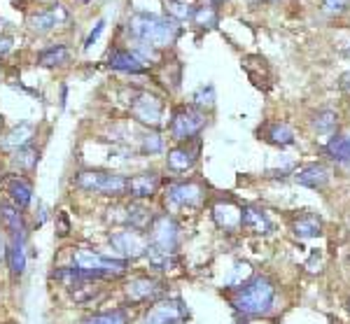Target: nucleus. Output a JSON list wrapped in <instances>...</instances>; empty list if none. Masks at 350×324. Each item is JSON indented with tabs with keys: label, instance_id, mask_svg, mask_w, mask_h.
Listing matches in <instances>:
<instances>
[{
	"label": "nucleus",
	"instance_id": "46",
	"mask_svg": "<svg viewBox=\"0 0 350 324\" xmlns=\"http://www.w3.org/2000/svg\"><path fill=\"white\" fill-rule=\"evenodd\" d=\"M348 310H350V299H348Z\"/></svg>",
	"mask_w": 350,
	"mask_h": 324
},
{
	"label": "nucleus",
	"instance_id": "33",
	"mask_svg": "<svg viewBox=\"0 0 350 324\" xmlns=\"http://www.w3.org/2000/svg\"><path fill=\"white\" fill-rule=\"evenodd\" d=\"M250 278H252V266L247 264V261H236L234 269H231V275L227 278V285L241 287V285H245Z\"/></svg>",
	"mask_w": 350,
	"mask_h": 324
},
{
	"label": "nucleus",
	"instance_id": "16",
	"mask_svg": "<svg viewBox=\"0 0 350 324\" xmlns=\"http://www.w3.org/2000/svg\"><path fill=\"white\" fill-rule=\"evenodd\" d=\"M241 229L250 231L257 236H267L273 231V221L267 215V210L255 208V206H243V217H241Z\"/></svg>",
	"mask_w": 350,
	"mask_h": 324
},
{
	"label": "nucleus",
	"instance_id": "24",
	"mask_svg": "<svg viewBox=\"0 0 350 324\" xmlns=\"http://www.w3.org/2000/svg\"><path fill=\"white\" fill-rule=\"evenodd\" d=\"M264 138L269 140L271 145H278V147H292L295 145V131L287 126L285 122H273L264 129Z\"/></svg>",
	"mask_w": 350,
	"mask_h": 324
},
{
	"label": "nucleus",
	"instance_id": "1",
	"mask_svg": "<svg viewBox=\"0 0 350 324\" xmlns=\"http://www.w3.org/2000/svg\"><path fill=\"white\" fill-rule=\"evenodd\" d=\"M129 31L135 38V42L148 44L152 49H161V47H171L175 38H178L180 28L171 16L135 12L129 19Z\"/></svg>",
	"mask_w": 350,
	"mask_h": 324
},
{
	"label": "nucleus",
	"instance_id": "19",
	"mask_svg": "<svg viewBox=\"0 0 350 324\" xmlns=\"http://www.w3.org/2000/svg\"><path fill=\"white\" fill-rule=\"evenodd\" d=\"M108 66L115 68V70H122V72H145V61L140 59L138 54L131 52V49H112L110 56H108Z\"/></svg>",
	"mask_w": 350,
	"mask_h": 324
},
{
	"label": "nucleus",
	"instance_id": "32",
	"mask_svg": "<svg viewBox=\"0 0 350 324\" xmlns=\"http://www.w3.org/2000/svg\"><path fill=\"white\" fill-rule=\"evenodd\" d=\"M194 107L201 112L215 107V87H213V84H203V87L194 91Z\"/></svg>",
	"mask_w": 350,
	"mask_h": 324
},
{
	"label": "nucleus",
	"instance_id": "29",
	"mask_svg": "<svg viewBox=\"0 0 350 324\" xmlns=\"http://www.w3.org/2000/svg\"><path fill=\"white\" fill-rule=\"evenodd\" d=\"M70 59V52H68L66 44H56V47H49L38 56V64L44 68H52V66H64Z\"/></svg>",
	"mask_w": 350,
	"mask_h": 324
},
{
	"label": "nucleus",
	"instance_id": "18",
	"mask_svg": "<svg viewBox=\"0 0 350 324\" xmlns=\"http://www.w3.org/2000/svg\"><path fill=\"white\" fill-rule=\"evenodd\" d=\"M33 138H36V124L21 122V124H16L14 129H10L8 133L3 135L0 147H5V150H21V147L31 145Z\"/></svg>",
	"mask_w": 350,
	"mask_h": 324
},
{
	"label": "nucleus",
	"instance_id": "4",
	"mask_svg": "<svg viewBox=\"0 0 350 324\" xmlns=\"http://www.w3.org/2000/svg\"><path fill=\"white\" fill-rule=\"evenodd\" d=\"M72 182H75L77 189L96 191V194L112 198L126 196L129 189V178H124L120 173H108V170H80Z\"/></svg>",
	"mask_w": 350,
	"mask_h": 324
},
{
	"label": "nucleus",
	"instance_id": "15",
	"mask_svg": "<svg viewBox=\"0 0 350 324\" xmlns=\"http://www.w3.org/2000/svg\"><path fill=\"white\" fill-rule=\"evenodd\" d=\"M0 226L8 231L10 241L26 243V224L24 215L19 213V208L12 203H0Z\"/></svg>",
	"mask_w": 350,
	"mask_h": 324
},
{
	"label": "nucleus",
	"instance_id": "35",
	"mask_svg": "<svg viewBox=\"0 0 350 324\" xmlns=\"http://www.w3.org/2000/svg\"><path fill=\"white\" fill-rule=\"evenodd\" d=\"M217 12L215 8H196L194 16H191V21H194L199 28H215L217 26Z\"/></svg>",
	"mask_w": 350,
	"mask_h": 324
},
{
	"label": "nucleus",
	"instance_id": "37",
	"mask_svg": "<svg viewBox=\"0 0 350 324\" xmlns=\"http://www.w3.org/2000/svg\"><path fill=\"white\" fill-rule=\"evenodd\" d=\"M350 0H323V10L327 14H341L348 10Z\"/></svg>",
	"mask_w": 350,
	"mask_h": 324
},
{
	"label": "nucleus",
	"instance_id": "44",
	"mask_svg": "<svg viewBox=\"0 0 350 324\" xmlns=\"http://www.w3.org/2000/svg\"><path fill=\"white\" fill-rule=\"evenodd\" d=\"M236 324H247V320H243V317H236Z\"/></svg>",
	"mask_w": 350,
	"mask_h": 324
},
{
	"label": "nucleus",
	"instance_id": "28",
	"mask_svg": "<svg viewBox=\"0 0 350 324\" xmlns=\"http://www.w3.org/2000/svg\"><path fill=\"white\" fill-rule=\"evenodd\" d=\"M129 322H131L129 312L124 308H115V310H105V312H94V315H89L82 324H129Z\"/></svg>",
	"mask_w": 350,
	"mask_h": 324
},
{
	"label": "nucleus",
	"instance_id": "14",
	"mask_svg": "<svg viewBox=\"0 0 350 324\" xmlns=\"http://www.w3.org/2000/svg\"><path fill=\"white\" fill-rule=\"evenodd\" d=\"M161 187V175L157 170H148V173H138L133 178H129V189L126 196L135 198V201H145V198H152L159 191Z\"/></svg>",
	"mask_w": 350,
	"mask_h": 324
},
{
	"label": "nucleus",
	"instance_id": "10",
	"mask_svg": "<svg viewBox=\"0 0 350 324\" xmlns=\"http://www.w3.org/2000/svg\"><path fill=\"white\" fill-rule=\"evenodd\" d=\"M203 196V187L194 180H185V182H171L166 185V203L173 208H196L201 206Z\"/></svg>",
	"mask_w": 350,
	"mask_h": 324
},
{
	"label": "nucleus",
	"instance_id": "6",
	"mask_svg": "<svg viewBox=\"0 0 350 324\" xmlns=\"http://www.w3.org/2000/svg\"><path fill=\"white\" fill-rule=\"evenodd\" d=\"M148 249L161 254H178V243H180V226L171 215H154L148 231Z\"/></svg>",
	"mask_w": 350,
	"mask_h": 324
},
{
	"label": "nucleus",
	"instance_id": "20",
	"mask_svg": "<svg viewBox=\"0 0 350 324\" xmlns=\"http://www.w3.org/2000/svg\"><path fill=\"white\" fill-rule=\"evenodd\" d=\"M152 219H154V213L145 206L143 201H133L124 208V215H122V221L131 229H138V231H145L150 229Z\"/></svg>",
	"mask_w": 350,
	"mask_h": 324
},
{
	"label": "nucleus",
	"instance_id": "11",
	"mask_svg": "<svg viewBox=\"0 0 350 324\" xmlns=\"http://www.w3.org/2000/svg\"><path fill=\"white\" fill-rule=\"evenodd\" d=\"M131 115L135 122L157 129V126H161L163 103L154 94H150V91H140V94L131 100Z\"/></svg>",
	"mask_w": 350,
	"mask_h": 324
},
{
	"label": "nucleus",
	"instance_id": "7",
	"mask_svg": "<svg viewBox=\"0 0 350 324\" xmlns=\"http://www.w3.org/2000/svg\"><path fill=\"white\" fill-rule=\"evenodd\" d=\"M206 129V112L196 110V107H178L171 119V135L178 143H189L201 135Z\"/></svg>",
	"mask_w": 350,
	"mask_h": 324
},
{
	"label": "nucleus",
	"instance_id": "22",
	"mask_svg": "<svg viewBox=\"0 0 350 324\" xmlns=\"http://www.w3.org/2000/svg\"><path fill=\"white\" fill-rule=\"evenodd\" d=\"M8 194L12 198V206L24 210L31 206V201H33V187L26 178L14 175V178H10V182H8Z\"/></svg>",
	"mask_w": 350,
	"mask_h": 324
},
{
	"label": "nucleus",
	"instance_id": "31",
	"mask_svg": "<svg viewBox=\"0 0 350 324\" xmlns=\"http://www.w3.org/2000/svg\"><path fill=\"white\" fill-rule=\"evenodd\" d=\"M38 159H40V152H38L33 145H28V147H21V150L14 152L12 161L19 170H33L38 166Z\"/></svg>",
	"mask_w": 350,
	"mask_h": 324
},
{
	"label": "nucleus",
	"instance_id": "42",
	"mask_svg": "<svg viewBox=\"0 0 350 324\" xmlns=\"http://www.w3.org/2000/svg\"><path fill=\"white\" fill-rule=\"evenodd\" d=\"M5 254H8V243H5V238L0 236V259H3Z\"/></svg>",
	"mask_w": 350,
	"mask_h": 324
},
{
	"label": "nucleus",
	"instance_id": "26",
	"mask_svg": "<svg viewBox=\"0 0 350 324\" xmlns=\"http://www.w3.org/2000/svg\"><path fill=\"white\" fill-rule=\"evenodd\" d=\"M5 259H8V266H10V271H12V275H24V273H26V249H24V243L10 241Z\"/></svg>",
	"mask_w": 350,
	"mask_h": 324
},
{
	"label": "nucleus",
	"instance_id": "43",
	"mask_svg": "<svg viewBox=\"0 0 350 324\" xmlns=\"http://www.w3.org/2000/svg\"><path fill=\"white\" fill-rule=\"evenodd\" d=\"M3 126H5V117H3V112H0V138H3Z\"/></svg>",
	"mask_w": 350,
	"mask_h": 324
},
{
	"label": "nucleus",
	"instance_id": "39",
	"mask_svg": "<svg viewBox=\"0 0 350 324\" xmlns=\"http://www.w3.org/2000/svg\"><path fill=\"white\" fill-rule=\"evenodd\" d=\"M103 31H105V21H98V24H96V28H94V31L89 33L87 42H84V49H89V47H92V44L96 42V40L100 38V33H103Z\"/></svg>",
	"mask_w": 350,
	"mask_h": 324
},
{
	"label": "nucleus",
	"instance_id": "48",
	"mask_svg": "<svg viewBox=\"0 0 350 324\" xmlns=\"http://www.w3.org/2000/svg\"><path fill=\"white\" fill-rule=\"evenodd\" d=\"M348 261H350V257H348Z\"/></svg>",
	"mask_w": 350,
	"mask_h": 324
},
{
	"label": "nucleus",
	"instance_id": "23",
	"mask_svg": "<svg viewBox=\"0 0 350 324\" xmlns=\"http://www.w3.org/2000/svg\"><path fill=\"white\" fill-rule=\"evenodd\" d=\"M292 234L301 241H308V238H315L323 234V219L315 213H304L301 217H297L292 221Z\"/></svg>",
	"mask_w": 350,
	"mask_h": 324
},
{
	"label": "nucleus",
	"instance_id": "34",
	"mask_svg": "<svg viewBox=\"0 0 350 324\" xmlns=\"http://www.w3.org/2000/svg\"><path fill=\"white\" fill-rule=\"evenodd\" d=\"M72 299L77 303H92V301L103 299V292H100V287H94V282H84V285L72 289Z\"/></svg>",
	"mask_w": 350,
	"mask_h": 324
},
{
	"label": "nucleus",
	"instance_id": "45",
	"mask_svg": "<svg viewBox=\"0 0 350 324\" xmlns=\"http://www.w3.org/2000/svg\"><path fill=\"white\" fill-rule=\"evenodd\" d=\"M213 3H215V5H219V3H227V0H213Z\"/></svg>",
	"mask_w": 350,
	"mask_h": 324
},
{
	"label": "nucleus",
	"instance_id": "5",
	"mask_svg": "<svg viewBox=\"0 0 350 324\" xmlns=\"http://www.w3.org/2000/svg\"><path fill=\"white\" fill-rule=\"evenodd\" d=\"M108 243H110L112 252H115V257H120L124 261L145 257V252H148V247H150L148 234L138 229H131V226L110 231Z\"/></svg>",
	"mask_w": 350,
	"mask_h": 324
},
{
	"label": "nucleus",
	"instance_id": "30",
	"mask_svg": "<svg viewBox=\"0 0 350 324\" xmlns=\"http://www.w3.org/2000/svg\"><path fill=\"white\" fill-rule=\"evenodd\" d=\"M166 8H168V16L173 21H187L196 12V5L189 3V0H166Z\"/></svg>",
	"mask_w": 350,
	"mask_h": 324
},
{
	"label": "nucleus",
	"instance_id": "3",
	"mask_svg": "<svg viewBox=\"0 0 350 324\" xmlns=\"http://www.w3.org/2000/svg\"><path fill=\"white\" fill-rule=\"evenodd\" d=\"M72 266L84 273H92L98 280H115V278H122L126 273L129 261L120 257H108V254H100L89 247H77L72 249Z\"/></svg>",
	"mask_w": 350,
	"mask_h": 324
},
{
	"label": "nucleus",
	"instance_id": "12",
	"mask_svg": "<svg viewBox=\"0 0 350 324\" xmlns=\"http://www.w3.org/2000/svg\"><path fill=\"white\" fill-rule=\"evenodd\" d=\"M199 140H194V143H185V145H178L173 147V150H168V157H166V163L168 168L173 170V173H187L196 166V161H199Z\"/></svg>",
	"mask_w": 350,
	"mask_h": 324
},
{
	"label": "nucleus",
	"instance_id": "41",
	"mask_svg": "<svg viewBox=\"0 0 350 324\" xmlns=\"http://www.w3.org/2000/svg\"><path fill=\"white\" fill-rule=\"evenodd\" d=\"M338 87H341V91H348L350 94V72H343L341 79H338Z\"/></svg>",
	"mask_w": 350,
	"mask_h": 324
},
{
	"label": "nucleus",
	"instance_id": "25",
	"mask_svg": "<svg viewBox=\"0 0 350 324\" xmlns=\"http://www.w3.org/2000/svg\"><path fill=\"white\" fill-rule=\"evenodd\" d=\"M325 154L336 163H350V135H334L325 145Z\"/></svg>",
	"mask_w": 350,
	"mask_h": 324
},
{
	"label": "nucleus",
	"instance_id": "8",
	"mask_svg": "<svg viewBox=\"0 0 350 324\" xmlns=\"http://www.w3.org/2000/svg\"><path fill=\"white\" fill-rule=\"evenodd\" d=\"M124 292H126V299L131 303H148V301L157 303V301L166 299L168 287L166 282L154 275H135L126 282Z\"/></svg>",
	"mask_w": 350,
	"mask_h": 324
},
{
	"label": "nucleus",
	"instance_id": "36",
	"mask_svg": "<svg viewBox=\"0 0 350 324\" xmlns=\"http://www.w3.org/2000/svg\"><path fill=\"white\" fill-rule=\"evenodd\" d=\"M140 152L143 154H161L163 152V138L159 133H145L143 138H140Z\"/></svg>",
	"mask_w": 350,
	"mask_h": 324
},
{
	"label": "nucleus",
	"instance_id": "40",
	"mask_svg": "<svg viewBox=\"0 0 350 324\" xmlns=\"http://www.w3.org/2000/svg\"><path fill=\"white\" fill-rule=\"evenodd\" d=\"M10 49H12V38L3 36V38H0V56H5Z\"/></svg>",
	"mask_w": 350,
	"mask_h": 324
},
{
	"label": "nucleus",
	"instance_id": "21",
	"mask_svg": "<svg viewBox=\"0 0 350 324\" xmlns=\"http://www.w3.org/2000/svg\"><path fill=\"white\" fill-rule=\"evenodd\" d=\"M68 19V12L61 5H54L52 10H44V12H40V14H33L31 16V28L36 33H49V31H54L56 26L59 24H64V21Z\"/></svg>",
	"mask_w": 350,
	"mask_h": 324
},
{
	"label": "nucleus",
	"instance_id": "2",
	"mask_svg": "<svg viewBox=\"0 0 350 324\" xmlns=\"http://www.w3.org/2000/svg\"><path fill=\"white\" fill-rule=\"evenodd\" d=\"M275 301V285L267 275H255L245 285L236 287V294L231 297V306L241 312L243 317H259L267 315L273 308Z\"/></svg>",
	"mask_w": 350,
	"mask_h": 324
},
{
	"label": "nucleus",
	"instance_id": "47",
	"mask_svg": "<svg viewBox=\"0 0 350 324\" xmlns=\"http://www.w3.org/2000/svg\"><path fill=\"white\" fill-rule=\"evenodd\" d=\"M348 56H350V49H348Z\"/></svg>",
	"mask_w": 350,
	"mask_h": 324
},
{
	"label": "nucleus",
	"instance_id": "9",
	"mask_svg": "<svg viewBox=\"0 0 350 324\" xmlns=\"http://www.w3.org/2000/svg\"><path fill=\"white\" fill-rule=\"evenodd\" d=\"M185 320H189V308L183 299H161L143 315V324H180Z\"/></svg>",
	"mask_w": 350,
	"mask_h": 324
},
{
	"label": "nucleus",
	"instance_id": "13",
	"mask_svg": "<svg viewBox=\"0 0 350 324\" xmlns=\"http://www.w3.org/2000/svg\"><path fill=\"white\" fill-rule=\"evenodd\" d=\"M241 217H243V206L231 201V198H222V201H217L213 206V219H215V224L219 229L229 231V234L241 231Z\"/></svg>",
	"mask_w": 350,
	"mask_h": 324
},
{
	"label": "nucleus",
	"instance_id": "38",
	"mask_svg": "<svg viewBox=\"0 0 350 324\" xmlns=\"http://www.w3.org/2000/svg\"><path fill=\"white\" fill-rule=\"evenodd\" d=\"M306 269L310 273H320V271H323V254H320L318 249H315V252L310 254V261L306 264Z\"/></svg>",
	"mask_w": 350,
	"mask_h": 324
},
{
	"label": "nucleus",
	"instance_id": "27",
	"mask_svg": "<svg viewBox=\"0 0 350 324\" xmlns=\"http://www.w3.org/2000/svg\"><path fill=\"white\" fill-rule=\"evenodd\" d=\"M338 126V115L334 110H320L310 119V129L318 135H332Z\"/></svg>",
	"mask_w": 350,
	"mask_h": 324
},
{
	"label": "nucleus",
	"instance_id": "17",
	"mask_svg": "<svg viewBox=\"0 0 350 324\" xmlns=\"http://www.w3.org/2000/svg\"><path fill=\"white\" fill-rule=\"evenodd\" d=\"M332 178V170L325 166V163H308L301 170L295 173L297 185L308 187V189H323V187L329 182Z\"/></svg>",
	"mask_w": 350,
	"mask_h": 324
}]
</instances>
